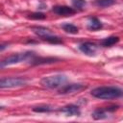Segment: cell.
I'll return each instance as SVG.
<instances>
[{
    "label": "cell",
    "instance_id": "cell-13",
    "mask_svg": "<svg viewBox=\"0 0 123 123\" xmlns=\"http://www.w3.org/2000/svg\"><path fill=\"white\" fill-rule=\"evenodd\" d=\"M107 112H109L107 109H97L92 112L91 115L95 120H99V119L107 118Z\"/></svg>",
    "mask_w": 123,
    "mask_h": 123
},
{
    "label": "cell",
    "instance_id": "cell-7",
    "mask_svg": "<svg viewBox=\"0 0 123 123\" xmlns=\"http://www.w3.org/2000/svg\"><path fill=\"white\" fill-rule=\"evenodd\" d=\"M52 11L59 14V15H63V16H68V15H72L76 12V10L74 8L68 7V6H55L53 7Z\"/></svg>",
    "mask_w": 123,
    "mask_h": 123
},
{
    "label": "cell",
    "instance_id": "cell-15",
    "mask_svg": "<svg viewBox=\"0 0 123 123\" xmlns=\"http://www.w3.org/2000/svg\"><path fill=\"white\" fill-rule=\"evenodd\" d=\"M115 3V0H97L95 2V5L100 8H107Z\"/></svg>",
    "mask_w": 123,
    "mask_h": 123
},
{
    "label": "cell",
    "instance_id": "cell-2",
    "mask_svg": "<svg viewBox=\"0 0 123 123\" xmlns=\"http://www.w3.org/2000/svg\"><path fill=\"white\" fill-rule=\"evenodd\" d=\"M67 82V77L62 74H56L47 77H43L40 80V84L47 88H58L62 86Z\"/></svg>",
    "mask_w": 123,
    "mask_h": 123
},
{
    "label": "cell",
    "instance_id": "cell-17",
    "mask_svg": "<svg viewBox=\"0 0 123 123\" xmlns=\"http://www.w3.org/2000/svg\"><path fill=\"white\" fill-rule=\"evenodd\" d=\"M33 111L36 112H49L52 111V107H50L48 105H41V106L34 107Z\"/></svg>",
    "mask_w": 123,
    "mask_h": 123
},
{
    "label": "cell",
    "instance_id": "cell-4",
    "mask_svg": "<svg viewBox=\"0 0 123 123\" xmlns=\"http://www.w3.org/2000/svg\"><path fill=\"white\" fill-rule=\"evenodd\" d=\"M26 79L22 77H9L2 78L0 80V87L1 88H10V87H17L26 85Z\"/></svg>",
    "mask_w": 123,
    "mask_h": 123
},
{
    "label": "cell",
    "instance_id": "cell-16",
    "mask_svg": "<svg viewBox=\"0 0 123 123\" xmlns=\"http://www.w3.org/2000/svg\"><path fill=\"white\" fill-rule=\"evenodd\" d=\"M43 40L48 41V42L53 43V44H61V43H62V40L59 37H56V36H54V35H51V36H48V37H44Z\"/></svg>",
    "mask_w": 123,
    "mask_h": 123
},
{
    "label": "cell",
    "instance_id": "cell-3",
    "mask_svg": "<svg viewBox=\"0 0 123 123\" xmlns=\"http://www.w3.org/2000/svg\"><path fill=\"white\" fill-rule=\"evenodd\" d=\"M35 56V54L33 52H24V53H17V54H12L11 56L6 57L4 60H2L0 66L4 67V66H8L11 64H15V63H19L21 62H25V61H30L33 57Z\"/></svg>",
    "mask_w": 123,
    "mask_h": 123
},
{
    "label": "cell",
    "instance_id": "cell-5",
    "mask_svg": "<svg viewBox=\"0 0 123 123\" xmlns=\"http://www.w3.org/2000/svg\"><path fill=\"white\" fill-rule=\"evenodd\" d=\"M86 88V86L83 84H68V85L62 86L59 89V93L60 94H71V93L82 91Z\"/></svg>",
    "mask_w": 123,
    "mask_h": 123
},
{
    "label": "cell",
    "instance_id": "cell-10",
    "mask_svg": "<svg viewBox=\"0 0 123 123\" xmlns=\"http://www.w3.org/2000/svg\"><path fill=\"white\" fill-rule=\"evenodd\" d=\"M32 30H33V32H34L37 36H38V37H41L42 39H43L44 37H48V36L53 35V34H52V32H51L49 29L45 28V27L35 26V27H32Z\"/></svg>",
    "mask_w": 123,
    "mask_h": 123
},
{
    "label": "cell",
    "instance_id": "cell-19",
    "mask_svg": "<svg viewBox=\"0 0 123 123\" xmlns=\"http://www.w3.org/2000/svg\"><path fill=\"white\" fill-rule=\"evenodd\" d=\"M71 1H72L73 6L77 9H80V10H82L86 4V2L85 0H71Z\"/></svg>",
    "mask_w": 123,
    "mask_h": 123
},
{
    "label": "cell",
    "instance_id": "cell-8",
    "mask_svg": "<svg viewBox=\"0 0 123 123\" xmlns=\"http://www.w3.org/2000/svg\"><path fill=\"white\" fill-rule=\"evenodd\" d=\"M60 111L62 112H63L64 114H66L67 116H79L81 114V111H80L79 107L76 105H73V104L64 106Z\"/></svg>",
    "mask_w": 123,
    "mask_h": 123
},
{
    "label": "cell",
    "instance_id": "cell-20",
    "mask_svg": "<svg viewBox=\"0 0 123 123\" xmlns=\"http://www.w3.org/2000/svg\"><path fill=\"white\" fill-rule=\"evenodd\" d=\"M6 45H8V44H4V43H2V44H1V46H0V50H1V51H3V50L5 49V47H6Z\"/></svg>",
    "mask_w": 123,
    "mask_h": 123
},
{
    "label": "cell",
    "instance_id": "cell-1",
    "mask_svg": "<svg viewBox=\"0 0 123 123\" xmlns=\"http://www.w3.org/2000/svg\"><path fill=\"white\" fill-rule=\"evenodd\" d=\"M90 94L98 99L110 100L123 97V90L117 86H98L93 88Z\"/></svg>",
    "mask_w": 123,
    "mask_h": 123
},
{
    "label": "cell",
    "instance_id": "cell-11",
    "mask_svg": "<svg viewBox=\"0 0 123 123\" xmlns=\"http://www.w3.org/2000/svg\"><path fill=\"white\" fill-rule=\"evenodd\" d=\"M103 27V24L102 22L96 18V17H91L89 19V22H88V25H87V28L91 31H96V30H99Z\"/></svg>",
    "mask_w": 123,
    "mask_h": 123
},
{
    "label": "cell",
    "instance_id": "cell-9",
    "mask_svg": "<svg viewBox=\"0 0 123 123\" xmlns=\"http://www.w3.org/2000/svg\"><path fill=\"white\" fill-rule=\"evenodd\" d=\"M58 59L56 58H41V57H36V55L30 60V63L37 65V64H45V63H53L56 62Z\"/></svg>",
    "mask_w": 123,
    "mask_h": 123
},
{
    "label": "cell",
    "instance_id": "cell-18",
    "mask_svg": "<svg viewBox=\"0 0 123 123\" xmlns=\"http://www.w3.org/2000/svg\"><path fill=\"white\" fill-rule=\"evenodd\" d=\"M27 18L34 19V20H42V19L46 18V15L42 12H32L27 15Z\"/></svg>",
    "mask_w": 123,
    "mask_h": 123
},
{
    "label": "cell",
    "instance_id": "cell-14",
    "mask_svg": "<svg viewBox=\"0 0 123 123\" xmlns=\"http://www.w3.org/2000/svg\"><path fill=\"white\" fill-rule=\"evenodd\" d=\"M62 28L63 29V31H65L66 33H69V34H78V32H79L78 27L71 23H64L62 25Z\"/></svg>",
    "mask_w": 123,
    "mask_h": 123
},
{
    "label": "cell",
    "instance_id": "cell-6",
    "mask_svg": "<svg viewBox=\"0 0 123 123\" xmlns=\"http://www.w3.org/2000/svg\"><path fill=\"white\" fill-rule=\"evenodd\" d=\"M79 49L82 53H84L85 55L89 56V57L95 56L96 52H97V46L92 42H84V43L80 44Z\"/></svg>",
    "mask_w": 123,
    "mask_h": 123
},
{
    "label": "cell",
    "instance_id": "cell-12",
    "mask_svg": "<svg viewBox=\"0 0 123 123\" xmlns=\"http://www.w3.org/2000/svg\"><path fill=\"white\" fill-rule=\"evenodd\" d=\"M119 41V37H114V36H111V37H106L104 39H102L100 41V44L104 47H110V46H112L114 45L115 43H117Z\"/></svg>",
    "mask_w": 123,
    "mask_h": 123
}]
</instances>
